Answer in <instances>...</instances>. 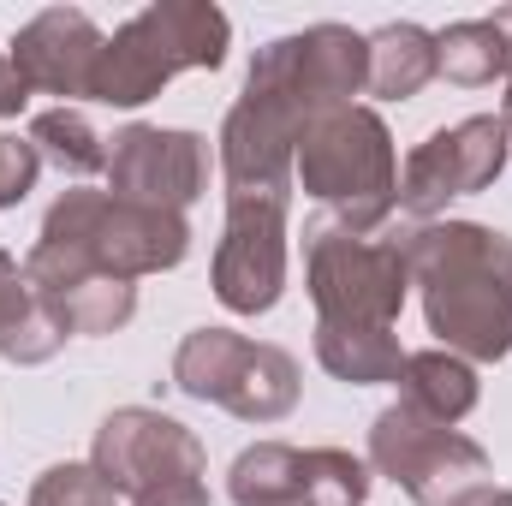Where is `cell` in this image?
Masks as SVG:
<instances>
[{"mask_svg": "<svg viewBox=\"0 0 512 506\" xmlns=\"http://www.w3.org/2000/svg\"><path fill=\"white\" fill-rule=\"evenodd\" d=\"M429 334L465 364L512 352V239L483 221H417L399 233Z\"/></svg>", "mask_w": 512, "mask_h": 506, "instance_id": "1", "label": "cell"}, {"mask_svg": "<svg viewBox=\"0 0 512 506\" xmlns=\"http://www.w3.org/2000/svg\"><path fill=\"white\" fill-rule=\"evenodd\" d=\"M292 179L304 185V197L334 209L340 227L382 233L399 209V149H393L387 120L358 102L316 114L298 137Z\"/></svg>", "mask_w": 512, "mask_h": 506, "instance_id": "2", "label": "cell"}, {"mask_svg": "<svg viewBox=\"0 0 512 506\" xmlns=\"http://www.w3.org/2000/svg\"><path fill=\"white\" fill-rule=\"evenodd\" d=\"M233 48V24L209 0H155L126 18L90 78V102L102 108H143L179 72H215Z\"/></svg>", "mask_w": 512, "mask_h": 506, "instance_id": "3", "label": "cell"}, {"mask_svg": "<svg viewBox=\"0 0 512 506\" xmlns=\"http://www.w3.org/2000/svg\"><path fill=\"white\" fill-rule=\"evenodd\" d=\"M42 251H60L96 274L114 280H143L167 274L191 251V221L173 209L149 203H120L108 191H60L42 215Z\"/></svg>", "mask_w": 512, "mask_h": 506, "instance_id": "4", "label": "cell"}, {"mask_svg": "<svg viewBox=\"0 0 512 506\" xmlns=\"http://www.w3.org/2000/svg\"><path fill=\"white\" fill-rule=\"evenodd\" d=\"M304 286L316 322L328 328H393L411 292V262L399 233H352L316 221L304 233Z\"/></svg>", "mask_w": 512, "mask_h": 506, "instance_id": "5", "label": "cell"}, {"mask_svg": "<svg viewBox=\"0 0 512 506\" xmlns=\"http://www.w3.org/2000/svg\"><path fill=\"white\" fill-rule=\"evenodd\" d=\"M90 465L131 506H209V483H203L209 477V453L167 411L126 405V411L102 417Z\"/></svg>", "mask_w": 512, "mask_h": 506, "instance_id": "6", "label": "cell"}, {"mask_svg": "<svg viewBox=\"0 0 512 506\" xmlns=\"http://www.w3.org/2000/svg\"><path fill=\"white\" fill-rule=\"evenodd\" d=\"M173 387L233 411L239 423H280L298 405V358L280 346H256L233 328H191L173 352Z\"/></svg>", "mask_w": 512, "mask_h": 506, "instance_id": "7", "label": "cell"}, {"mask_svg": "<svg viewBox=\"0 0 512 506\" xmlns=\"http://www.w3.org/2000/svg\"><path fill=\"white\" fill-rule=\"evenodd\" d=\"M370 471L393 477L417 506H447L471 483H489V453L453 423H435L405 399H393L370 423Z\"/></svg>", "mask_w": 512, "mask_h": 506, "instance_id": "8", "label": "cell"}, {"mask_svg": "<svg viewBox=\"0 0 512 506\" xmlns=\"http://www.w3.org/2000/svg\"><path fill=\"white\" fill-rule=\"evenodd\" d=\"M251 78L280 90L304 120L346 108L358 90H370V36H358L352 24H310L292 36H274L268 48H256Z\"/></svg>", "mask_w": 512, "mask_h": 506, "instance_id": "9", "label": "cell"}, {"mask_svg": "<svg viewBox=\"0 0 512 506\" xmlns=\"http://www.w3.org/2000/svg\"><path fill=\"white\" fill-rule=\"evenodd\" d=\"M370 483L376 477L358 453L286 441H256L227 471V495L239 506H364Z\"/></svg>", "mask_w": 512, "mask_h": 506, "instance_id": "10", "label": "cell"}, {"mask_svg": "<svg viewBox=\"0 0 512 506\" xmlns=\"http://www.w3.org/2000/svg\"><path fill=\"white\" fill-rule=\"evenodd\" d=\"M512 149V131L501 114H471L459 126L429 131L405 167H399V209L417 221H435L453 197H477L501 179Z\"/></svg>", "mask_w": 512, "mask_h": 506, "instance_id": "11", "label": "cell"}, {"mask_svg": "<svg viewBox=\"0 0 512 506\" xmlns=\"http://www.w3.org/2000/svg\"><path fill=\"white\" fill-rule=\"evenodd\" d=\"M286 209L292 197L280 191L227 197V227L215 245V298L233 316H262L286 292Z\"/></svg>", "mask_w": 512, "mask_h": 506, "instance_id": "12", "label": "cell"}, {"mask_svg": "<svg viewBox=\"0 0 512 506\" xmlns=\"http://www.w3.org/2000/svg\"><path fill=\"white\" fill-rule=\"evenodd\" d=\"M304 126L310 120L280 90L245 78V96L233 102V114L221 126V179H227V197H256V191L292 197V155H298Z\"/></svg>", "mask_w": 512, "mask_h": 506, "instance_id": "13", "label": "cell"}, {"mask_svg": "<svg viewBox=\"0 0 512 506\" xmlns=\"http://www.w3.org/2000/svg\"><path fill=\"white\" fill-rule=\"evenodd\" d=\"M209 185V143L185 126H126L108 149V197L185 215Z\"/></svg>", "mask_w": 512, "mask_h": 506, "instance_id": "14", "label": "cell"}, {"mask_svg": "<svg viewBox=\"0 0 512 506\" xmlns=\"http://www.w3.org/2000/svg\"><path fill=\"white\" fill-rule=\"evenodd\" d=\"M102 48H108V36L96 30L90 12H78V6H48V12H36V18L12 36L6 60L18 66V78L30 84V96L42 90V96L90 102V78H96Z\"/></svg>", "mask_w": 512, "mask_h": 506, "instance_id": "15", "label": "cell"}, {"mask_svg": "<svg viewBox=\"0 0 512 506\" xmlns=\"http://www.w3.org/2000/svg\"><path fill=\"white\" fill-rule=\"evenodd\" d=\"M24 274H30L42 310L66 328V340L72 334H120L137 316V286L131 280L96 274V268H84V262H72V256H60V251L30 245Z\"/></svg>", "mask_w": 512, "mask_h": 506, "instance_id": "16", "label": "cell"}, {"mask_svg": "<svg viewBox=\"0 0 512 506\" xmlns=\"http://www.w3.org/2000/svg\"><path fill=\"white\" fill-rule=\"evenodd\" d=\"M66 346V328L42 310L24 262L0 251V358L6 364H48Z\"/></svg>", "mask_w": 512, "mask_h": 506, "instance_id": "17", "label": "cell"}, {"mask_svg": "<svg viewBox=\"0 0 512 506\" xmlns=\"http://www.w3.org/2000/svg\"><path fill=\"white\" fill-rule=\"evenodd\" d=\"M393 387H399V399H405L411 411H423V417H435V423H459V417H471L477 399H483L477 370H471L465 358L441 352V346H429V352H405V364H399Z\"/></svg>", "mask_w": 512, "mask_h": 506, "instance_id": "18", "label": "cell"}, {"mask_svg": "<svg viewBox=\"0 0 512 506\" xmlns=\"http://www.w3.org/2000/svg\"><path fill=\"white\" fill-rule=\"evenodd\" d=\"M429 78H441V60H435V30L399 18L382 24L370 36V90L382 102H411Z\"/></svg>", "mask_w": 512, "mask_h": 506, "instance_id": "19", "label": "cell"}, {"mask_svg": "<svg viewBox=\"0 0 512 506\" xmlns=\"http://www.w3.org/2000/svg\"><path fill=\"white\" fill-rule=\"evenodd\" d=\"M316 364L334 381L382 387V381L399 376L405 352H399L393 328H328V322H316Z\"/></svg>", "mask_w": 512, "mask_h": 506, "instance_id": "20", "label": "cell"}, {"mask_svg": "<svg viewBox=\"0 0 512 506\" xmlns=\"http://www.w3.org/2000/svg\"><path fill=\"white\" fill-rule=\"evenodd\" d=\"M435 60H441V78L483 90V84L512 72V36L495 18H465V24H447L435 36Z\"/></svg>", "mask_w": 512, "mask_h": 506, "instance_id": "21", "label": "cell"}, {"mask_svg": "<svg viewBox=\"0 0 512 506\" xmlns=\"http://www.w3.org/2000/svg\"><path fill=\"white\" fill-rule=\"evenodd\" d=\"M30 149H36L42 161H54L60 173H72V179L108 173V143L96 137V126H90L78 108H66V102L30 120Z\"/></svg>", "mask_w": 512, "mask_h": 506, "instance_id": "22", "label": "cell"}, {"mask_svg": "<svg viewBox=\"0 0 512 506\" xmlns=\"http://www.w3.org/2000/svg\"><path fill=\"white\" fill-rule=\"evenodd\" d=\"M30 506H120V495L108 489V477L96 465H48L36 483H30Z\"/></svg>", "mask_w": 512, "mask_h": 506, "instance_id": "23", "label": "cell"}, {"mask_svg": "<svg viewBox=\"0 0 512 506\" xmlns=\"http://www.w3.org/2000/svg\"><path fill=\"white\" fill-rule=\"evenodd\" d=\"M36 173H42V155L30 149V137H0V209L24 203L36 191Z\"/></svg>", "mask_w": 512, "mask_h": 506, "instance_id": "24", "label": "cell"}, {"mask_svg": "<svg viewBox=\"0 0 512 506\" xmlns=\"http://www.w3.org/2000/svg\"><path fill=\"white\" fill-rule=\"evenodd\" d=\"M24 102H30V84L18 78V66L0 54V120H18L24 114Z\"/></svg>", "mask_w": 512, "mask_h": 506, "instance_id": "25", "label": "cell"}, {"mask_svg": "<svg viewBox=\"0 0 512 506\" xmlns=\"http://www.w3.org/2000/svg\"><path fill=\"white\" fill-rule=\"evenodd\" d=\"M447 506H512V489H501V483H471L465 495H453Z\"/></svg>", "mask_w": 512, "mask_h": 506, "instance_id": "26", "label": "cell"}, {"mask_svg": "<svg viewBox=\"0 0 512 506\" xmlns=\"http://www.w3.org/2000/svg\"><path fill=\"white\" fill-rule=\"evenodd\" d=\"M501 120H507V131H512V72H507V108H501Z\"/></svg>", "mask_w": 512, "mask_h": 506, "instance_id": "27", "label": "cell"}, {"mask_svg": "<svg viewBox=\"0 0 512 506\" xmlns=\"http://www.w3.org/2000/svg\"><path fill=\"white\" fill-rule=\"evenodd\" d=\"M495 24H501V30L512 36V6H501V12H495Z\"/></svg>", "mask_w": 512, "mask_h": 506, "instance_id": "28", "label": "cell"}]
</instances>
